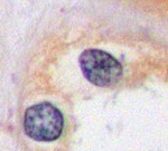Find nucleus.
Segmentation results:
<instances>
[{"label":"nucleus","instance_id":"1","mask_svg":"<svg viewBox=\"0 0 168 151\" xmlns=\"http://www.w3.org/2000/svg\"><path fill=\"white\" fill-rule=\"evenodd\" d=\"M63 115L51 103L33 105L25 113L24 127L29 137L38 141L56 140L63 130Z\"/></svg>","mask_w":168,"mask_h":151},{"label":"nucleus","instance_id":"2","mask_svg":"<svg viewBox=\"0 0 168 151\" xmlns=\"http://www.w3.org/2000/svg\"><path fill=\"white\" fill-rule=\"evenodd\" d=\"M83 75L96 86H111L122 76L121 64L110 54L100 49H86L80 56Z\"/></svg>","mask_w":168,"mask_h":151}]
</instances>
